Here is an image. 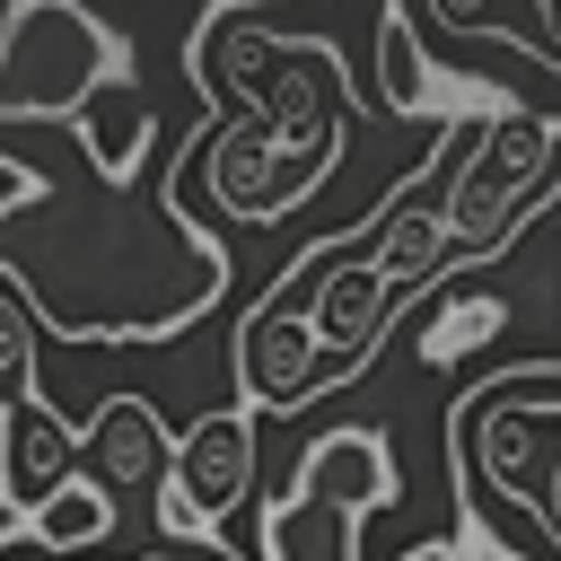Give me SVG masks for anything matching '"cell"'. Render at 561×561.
<instances>
[{
  "label": "cell",
  "mask_w": 561,
  "mask_h": 561,
  "mask_svg": "<svg viewBox=\"0 0 561 561\" xmlns=\"http://www.w3.org/2000/svg\"><path fill=\"white\" fill-rule=\"evenodd\" d=\"M96 61V26L70 18L61 0H26L18 26H9V61H0V105L9 114H35L44 96H61V79L79 88V70Z\"/></svg>",
  "instance_id": "6da1fadb"
},
{
  "label": "cell",
  "mask_w": 561,
  "mask_h": 561,
  "mask_svg": "<svg viewBox=\"0 0 561 561\" xmlns=\"http://www.w3.org/2000/svg\"><path fill=\"white\" fill-rule=\"evenodd\" d=\"M175 473H184V500H175V517L228 508V500H237V482H245V421H202V430L184 438Z\"/></svg>",
  "instance_id": "7a4b0ae2"
},
{
  "label": "cell",
  "mask_w": 561,
  "mask_h": 561,
  "mask_svg": "<svg viewBox=\"0 0 561 561\" xmlns=\"http://www.w3.org/2000/svg\"><path fill=\"white\" fill-rule=\"evenodd\" d=\"M96 447H105L114 482H149V465H158V430H149V412H140V403H114Z\"/></svg>",
  "instance_id": "3957f363"
},
{
  "label": "cell",
  "mask_w": 561,
  "mask_h": 561,
  "mask_svg": "<svg viewBox=\"0 0 561 561\" xmlns=\"http://www.w3.org/2000/svg\"><path fill=\"white\" fill-rule=\"evenodd\" d=\"M105 500L96 491H53L44 500V543H105Z\"/></svg>",
  "instance_id": "277c9868"
},
{
  "label": "cell",
  "mask_w": 561,
  "mask_h": 561,
  "mask_svg": "<svg viewBox=\"0 0 561 561\" xmlns=\"http://www.w3.org/2000/svg\"><path fill=\"white\" fill-rule=\"evenodd\" d=\"M61 447H70V438H61L53 421H26V438H18V482H26V491L53 482V473H61Z\"/></svg>",
  "instance_id": "5b68a950"
},
{
  "label": "cell",
  "mask_w": 561,
  "mask_h": 561,
  "mask_svg": "<svg viewBox=\"0 0 561 561\" xmlns=\"http://www.w3.org/2000/svg\"><path fill=\"white\" fill-rule=\"evenodd\" d=\"M412 561H456V552H412Z\"/></svg>",
  "instance_id": "8992f818"
}]
</instances>
